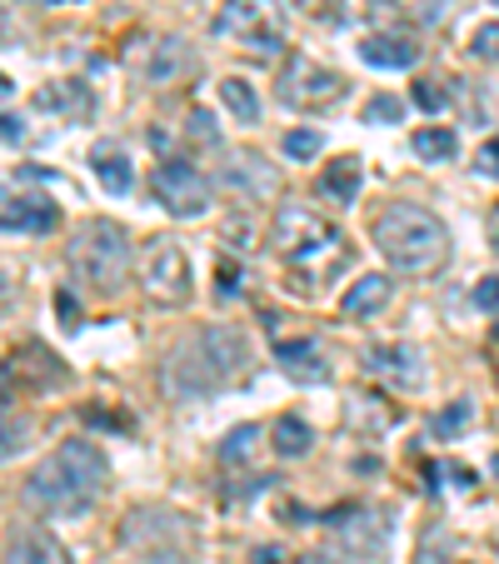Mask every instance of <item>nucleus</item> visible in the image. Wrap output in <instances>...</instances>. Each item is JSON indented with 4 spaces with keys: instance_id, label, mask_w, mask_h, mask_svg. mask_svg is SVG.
<instances>
[{
    "instance_id": "f257e3e1",
    "label": "nucleus",
    "mask_w": 499,
    "mask_h": 564,
    "mask_svg": "<svg viewBox=\"0 0 499 564\" xmlns=\"http://www.w3.org/2000/svg\"><path fill=\"white\" fill-rule=\"evenodd\" d=\"M270 250L285 265L290 290L295 295H315L335 275H345L355 260V246L345 240V230L335 220H325L310 205H285L270 225Z\"/></svg>"
},
{
    "instance_id": "f03ea898",
    "label": "nucleus",
    "mask_w": 499,
    "mask_h": 564,
    "mask_svg": "<svg viewBox=\"0 0 499 564\" xmlns=\"http://www.w3.org/2000/svg\"><path fill=\"white\" fill-rule=\"evenodd\" d=\"M245 375H250V340H245L235 325H205V330L185 335V340L165 355L160 384H165L171 400L191 405V400L225 394L230 384H240Z\"/></svg>"
},
{
    "instance_id": "7ed1b4c3",
    "label": "nucleus",
    "mask_w": 499,
    "mask_h": 564,
    "mask_svg": "<svg viewBox=\"0 0 499 564\" xmlns=\"http://www.w3.org/2000/svg\"><path fill=\"white\" fill-rule=\"evenodd\" d=\"M110 485V459L96 440L55 445L25 479V505L45 514H86Z\"/></svg>"
},
{
    "instance_id": "20e7f679",
    "label": "nucleus",
    "mask_w": 499,
    "mask_h": 564,
    "mask_svg": "<svg viewBox=\"0 0 499 564\" xmlns=\"http://www.w3.org/2000/svg\"><path fill=\"white\" fill-rule=\"evenodd\" d=\"M370 240L384 256V265L400 270V275H435L449 260V230L440 225V215L410 200L384 205L370 225Z\"/></svg>"
},
{
    "instance_id": "39448f33",
    "label": "nucleus",
    "mask_w": 499,
    "mask_h": 564,
    "mask_svg": "<svg viewBox=\"0 0 499 564\" xmlns=\"http://www.w3.org/2000/svg\"><path fill=\"white\" fill-rule=\"evenodd\" d=\"M65 260H70L75 285H86L90 295L110 300V295H120V285L130 280L135 250H130V235L120 230L116 220H86L75 230Z\"/></svg>"
},
{
    "instance_id": "423d86ee",
    "label": "nucleus",
    "mask_w": 499,
    "mask_h": 564,
    "mask_svg": "<svg viewBox=\"0 0 499 564\" xmlns=\"http://www.w3.org/2000/svg\"><path fill=\"white\" fill-rule=\"evenodd\" d=\"M215 35L250 55H260V61H275V55L285 51L280 0H225L220 11H215Z\"/></svg>"
},
{
    "instance_id": "0eeeda50",
    "label": "nucleus",
    "mask_w": 499,
    "mask_h": 564,
    "mask_svg": "<svg viewBox=\"0 0 499 564\" xmlns=\"http://www.w3.org/2000/svg\"><path fill=\"white\" fill-rule=\"evenodd\" d=\"M140 285H145V295L155 300V305H191L195 295V275H191V260H185L181 240H171V235H155V240H145V250H140Z\"/></svg>"
},
{
    "instance_id": "6e6552de",
    "label": "nucleus",
    "mask_w": 499,
    "mask_h": 564,
    "mask_svg": "<svg viewBox=\"0 0 499 564\" xmlns=\"http://www.w3.org/2000/svg\"><path fill=\"white\" fill-rule=\"evenodd\" d=\"M280 106L290 110H305V116H315V110H329L345 100V75L329 70V65L310 61V55H290L285 70H280Z\"/></svg>"
},
{
    "instance_id": "1a4fd4ad",
    "label": "nucleus",
    "mask_w": 499,
    "mask_h": 564,
    "mask_svg": "<svg viewBox=\"0 0 499 564\" xmlns=\"http://www.w3.org/2000/svg\"><path fill=\"white\" fill-rule=\"evenodd\" d=\"M155 200L175 220H200L215 205V185L195 171L191 160H160L155 165Z\"/></svg>"
},
{
    "instance_id": "9d476101",
    "label": "nucleus",
    "mask_w": 499,
    "mask_h": 564,
    "mask_svg": "<svg viewBox=\"0 0 499 564\" xmlns=\"http://www.w3.org/2000/svg\"><path fill=\"white\" fill-rule=\"evenodd\" d=\"M70 384V370L55 360L45 345H21L0 360V394H51V390H65Z\"/></svg>"
},
{
    "instance_id": "9b49d317",
    "label": "nucleus",
    "mask_w": 499,
    "mask_h": 564,
    "mask_svg": "<svg viewBox=\"0 0 499 564\" xmlns=\"http://www.w3.org/2000/svg\"><path fill=\"white\" fill-rule=\"evenodd\" d=\"M55 225H61V205H55L51 195L0 185V230H15V235H51Z\"/></svg>"
},
{
    "instance_id": "f8f14e48",
    "label": "nucleus",
    "mask_w": 499,
    "mask_h": 564,
    "mask_svg": "<svg viewBox=\"0 0 499 564\" xmlns=\"http://www.w3.org/2000/svg\"><path fill=\"white\" fill-rule=\"evenodd\" d=\"M6 564H70V550L41 524H15L6 540Z\"/></svg>"
},
{
    "instance_id": "ddd939ff",
    "label": "nucleus",
    "mask_w": 499,
    "mask_h": 564,
    "mask_svg": "<svg viewBox=\"0 0 499 564\" xmlns=\"http://www.w3.org/2000/svg\"><path fill=\"white\" fill-rule=\"evenodd\" d=\"M365 360H370L375 375H384V380L400 384V390H420V384H425V370H420V350H414V345H375Z\"/></svg>"
},
{
    "instance_id": "4468645a",
    "label": "nucleus",
    "mask_w": 499,
    "mask_h": 564,
    "mask_svg": "<svg viewBox=\"0 0 499 564\" xmlns=\"http://www.w3.org/2000/svg\"><path fill=\"white\" fill-rule=\"evenodd\" d=\"M191 70H195V51L181 41V35H165V41L150 45V61H145L150 86H175V80H185Z\"/></svg>"
},
{
    "instance_id": "2eb2a0df",
    "label": "nucleus",
    "mask_w": 499,
    "mask_h": 564,
    "mask_svg": "<svg viewBox=\"0 0 499 564\" xmlns=\"http://www.w3.org/2000/svg\"><path fill=\"white\" fill-rule=\"evenodd\" d=\"M90 171H96L100 191H106L110 200L135 191V165H130V155L116 145V140H100V145L90 150Z\"/></svg>"
},
{
    "instance_id": "dca6fc26",
    "label": "nucleus",
    "mask_w": 499,
    "mask_h": 564,
    "mask_svg": "<svg viewBox=\"0 0 499 564\" xmlns=\"http://www.w3.org/2000/svg\"><path fill=\"white\" fill-rule=\"evenodd\" d=\"M35 110L45 116H65V120H86L96 110V96H90L80 80H51V86L35 96Z\"/></svg>"
},
{
    "instance_id": "f3484780",
    "label": "nucleus",
    "mask_w": 499,
    "mask_h": 564,
    "mask_svg": "<svg viewBox=\"0 0 499 564\" xmlns=\"http://www.w3.org/2000/svg\"><path fill=\"white\" fill-rule=\"evenodd\" d=\"M225 185H230V191H240L245 200H270V195L280 191L275 171H270L260 155H240V160H235L230 171H225Z\"/></svg>"
},
{
    "instance_id": "a211bd4d",
    "label": "nucleus",
    "mask_w": 499,
    "mask_h": 564,
    "mask_svg": "<svg viewBox=\"0 0 499 564\" xmlns=\"http://www.w3.org/2000/svg\"><path fill=\"white\" fill-rule=\"evenodd\" d=\"M360 61L370 65V70H410V65L420 61V45L400 41V35H365Z\"/></svg>"
},
{
    "instance_id": "6ab92c4d",
    "label": "nucleus",
    "mask_w": 499,
    "mask_h": 564,
    "mask_svg": "<svg viewBox=\"0 0 499 564\" xmlns=\"http://www.w3.org/2000/svg\"><path fill=\"white\" fill-rule=\"evenodd\" d=\"M390 295H394L390 275H360L350 290H345L340 310H345V319H370V315H380V310L390 305Z\"/></svg>"
},
{
    "instance_id": "aec40b11",
    "label": "nucleus",
    "mask_w": 499,
    "mask_h": 564,
    "mask_svg": "<svg viewBox=\"0 0 499 564\" xmlns=\"http://www.w3.org/2000/svg\"><path fill=\"white\" fill-rule=\"evenodd\" d=\"M360 185H365V165L355 155H345V160H335V165L319 171V195H325L329 205H355Z\"/></svg>"
},
{
    "instance_id": "412c9836",
    "label": "nucleus",
    "mask_w": 499,
    "mask_h": 564,
    "mask_svg": "<svg viewBox=\"0 0 499 564\" xmlns=\"http://www.w3.org/2000/svg\"><path fill=\"white\" fill-rule=\"evenodd\" d=\"M275 360L285 365L295 380H325V355L315 340H275Z\"/></svg>"
},
{
    "instance_id": "4be33fe9",
    "label": "nucleus",
    "mask_w": 499,
    "mask_h": 564,
    "mask_svg": "<svg viewBox=\"0 0 499 564\" xmlns=\"http://www.w3.org/2000/svg\"><path fill=\"white\" fill-rule=\"evenodd\" d=\"M410 145H414V155L430 160V165H445V160H455V155H459V135H455L449 126H425V130H414Z\"/></svg>"
},
{
    "instance_id": "5701e85b",
    "label": "nucleus",
    "mask_w": 499,
    "mask_h": 564,
    "mask_svg": "<svg viewBox=\"0 0 499 564\" xmlns=\"http://www.w3.org/2000/svg\"><path fill=\"white\" fill-rule=\"evenodd\" d=\"M220 100L230 106V116L240 120V126H256L260 120V96L250 80H240V75H230V80H220Z\"/></svg>"
},
{
    "instance_id": "b1692460",
    "label": "nucleus",
    "mask_w": 499,
    "mask_h": 564,
    "mask_svg": "<svg viewBox=\"0 0 499 564\" xmlns=\"http://www.w3.org/2000/svg\"><path fill=\"white\" fill-rule=\"evenodd\" d=\"M270 440H275V455H285V459H300L310 445H315V435H310V425L300 415H285V420H275V430H270Z\"/></svg>"
},
{
    "instance_id": "393cba45",
    "label": "nucleus",
    "mask_w": 499,
    "mask_h": 564,
    "mask_svg": "<svg viewBox=\"0 0 499 564\" xmlns=\"http://www.w3.org/2000/svg\"><path fill=\"white\" fill-rule=\"evenodd\" d=\"M256 440H260V425L230 430V435H225V445H220V465L225 469H245L250 459H256Z\"/></svg>"
},
{
    "instance_id": "a878e982",
    "label": "nucleus",
    "mask_w": 499,
    "mask_h": 564,
    "mask_svg": "<svg viewBox=\"0 0 499 564\" xmlns=\"http://www.w3.org/2000/svg\"><path fill=\"white\" fill-rule=\"evenodd\" d=\"M469 420H475V405H469V400H455V405H449L445 415H435L430 435H435V440H455L459 430H469Z\"/></svg>"
},
{
    "instance_id": "bb28decb",
    "label": "nucleus",
    "mask_w": 499,
    "mask_h": 564,
    "mask_svg": "<svg viewBox=\"0 0 499 564\" xmlns=\"http://www.w3.org/2000/svg\"><path fill=\"white\" fill-rule=\"evenodd\" d=\"M469 55H475V61L499 65V21L475 25V35H469Z\"/></svg>"
},
{
    "instance_id": "cd10ccee",
    "label": "nucleus",
    "mask_w": 499,
    "mask_h": 564,
    "mask_svg": "<svg viewBox=\"0 0 499 564\" xmlns=\"http://www.w3.org/2000/svg\"><path fill=\"white\" fill-rule=\"evenodd\" d=\"M404 120V100L400 96H375L365 106V126H400Z\"/></svg>"
},
{
    "instance_id": "c85d7f7f",
    "label": "nucleus",
    "mask_w": 499,
    "mask_h": 564,
    "mask_svg": "<svg viewBox=\"0 0 499 564\" xmlns=\"http://www.w3.org/2000/svg\"><path fill=\"white\" fill-rule=\"evenodd\" d=\"M319 150H325V135H319V130H290L285 135V155L290 160H315Z\"/></svg>"
},
{
    "instance_id": "c756f323",
    "label": "nucleus",
    "mask_w": 499,
    "mask_h": 564,
    "mask_svg": "<svg viewBox=\"0 0 499 564\" xmlns=\"http://www.w3.org/2000/svg\"><path fill=\"white\" fill-rule=\"evenodd\" d=\"M414 106L430 110V116H440V110L449 106V90L440 86V80H420V86H414Z\"/></svg>"
},
{
    "instance_id": "7c9ffc66",
    "label": "nucleus",
    "mask_w": 499,
    "mask_h": 564,
    "mask_svg": "<svg viewBox=\"0 0 499 564\" xmlns=\"http://www.w3.org/2000/svg\"><path fill=\"white\" fill-rule=\"evenodd\" d=\"M475 175H485V181H499V135H489L485 145L475 150Z\"/></svg>"
},
{
    "instance_id": "2f4dec72",
    "label": "nucleus",
    "mask_w": 499,
    "mask_h": 564,
    "mask_svg": "<svg viewBox=\"0 0 499 564\" xmlns=\"http://www.w3.org/2000/svg\"><path fill=\"white\" fill-rule=\"evenodd\" d=\"M475 310H485V315H499V275H485L475 285Z\"/></svg>"
},
{
    "instance_id": "473e14b6",
    "label": "nucleus",
    "mask_w": 499,
    "mask_h": 564,
    "mask_svg": "<svg viewBox=\"0 0 499 564\" xmlns=\"http://www.w3.org/2000/svg\"><path fill=\"white\" fill-rule=\"evenodd\" d=\"M191 140H200V145H220V135H215V120H210V110H191Z\"/></svg>"
},
{
    "instance_id": "72a5a7b5",
    "label": "nucleus",
    "mask_w": 499,
    "mask_h": 564,
    "mask_svg": "<svg viewBox=\"0 0 499 564\" xmlns=\"http://www.w3.org/2000/svg\"><path fill=\"white\" fill-rule=\"evenodd\" d=\"M240 290H245V275H235V265L225 260V265H220V300H235Z\"/></svg>"
},
{
    "instance_id": "f704fd0d",
    "label": "nucleus",
    "mask_w": 499,
    "mask_h": 564,
    "mask_svg": "<svg viewBox=\"0 0 499 564\" xmlns=\"http://www.w3.org/2000/svg\"><path fill=\"white\" fill-rule=\"evenodd\" d=\"M0 140H11V145H21L25 140V126L15 116H0Z\"/></svg>"
},
{
    "instance_id": "c9c22d12",
    "label": "nucleus",
    "mask_w": 499,
    "mask_h": 564,
    "mask_svg": "<svg viewBox=\"0 0 499 564\" xmlns=\"http://www.w3.org/2000/svg\"><path fill=\"white\" fill-rule=\"evenodd\" d=\"M135 564H191V560L175 554V550H155V554H145V560H135Z\"/></svg>"
},
{
    "instance_id": "e433bc0d",
    "label": "nucleus",
    "mask_w": 499,
    "mask_h": 564,
    "mask_svg": "<svg viewBox=\"0 0 499 564\" xmlns=\"http://www.w3.org/2000/svg\"><path fill=\"white\" fill-rule=\"evenodd\" d=\"M250 560H256V564H285V554H280L275 544H260V550L250 554Z\"/></svg>"
},
{
    "instance_id": "4c0bfd02",
    "label": "nucleus",
    "mask_w": 499,
    "mask_h": 564,
    "mask_svg": "<svg viewBox=\"0 0 499 564\" xmlns=\"http://www.w3.org/2000/svg\"><path fill=\"white\" fill-rule=\"evenodd\" d=\"M295 6H305V11H325V15H335V6H340V0H295Z\"/></svg>"
},
{
    "instance_id": "58836bf2",
    "label": "nucleus",
    "mask_w": 499,
    "mask_h": 564,
    "mask_svg": "<svg viewBox=\"0 0 499 564\" xmlns=\"http://www.w3.org/2000/svg\"><path fill=\"white\" fill-rule=\"evenodd\" d=\"M61 319H65V330H75V300H70V290L61 295Z\"/></svg>"
},
{
    "instance_id": "ea45409f",
    "label": "nucleus",
    "mask_w": 499,
    "mask_h": 564,
    "mask_svg": "<svg viewBox=\"0 0 499 564\" xmlns=\"http://www.w3.org/2000/svg\"><path fill=\"white\" fill-rule=\"evenodd\" d=\"M11 295H15V290H11V275H6V270H0V310L11 305Z\"/></svg>"
},
{
    "instance_id": "a19ab883",
    "label": "nucleus",
    "mask_w": 499,
    "mask_h": 564,
    "mask_svg": "<svg viewBox=\"0 0 499 564\" xmlns=\"http://www.w3.org/2000/svg\"><path fill=\"white\" fill-rule=\"evenodd\" d=\"M300 564H345V560H335V554H305Z\"/></svg>"
},
{
    "instance_id": "79ce46f5",
    "label": "nucleus",
    "mask_w": 499,
    "mask_h": 564,
    "mask_svg": "<svg viewBox=\"0 0 499 564\" xmlns=\"http://www.w3.org/2000/svg\"><path fill=\"white\" fill-rule=\"evenodd\" d=\"M11 90H15V86H11V75H0V100L11 96Z\"/></svg>"
},
{
    "instance_id": "37998d69",
    "label": "nucleus",
    "mask_w": 499,
    "mask_h": 564,
    "mask_svg": "<svg viewBox=\"0 0 499 564\" xmlns=\"http://www.w3.org/2000/svg\"><path fill=\"white\" fill-rule=\"evenodd\" d=\"M495 256H499V225H495Z\"/></svg>"
},
{
    "instance_id": "c03bdc74",
    "label": "nucleus",
    "mask_w": 499,
    "mask_h": 564,
    "mask_svg": "<svg viewBox=\"0 0 499 564\" xmlns=\"http://www.w3.org/2000/svg\"><path fill=\"white\" fill-rule=\"evenodd\" d=\"M45 6H55V0H45Z\"/></svg>"
},
{
    "instance_id": "a18cd8bd",
    "label": "nucleus",
    "mask_w": 499,
    "mask_h": 564,
    "mask_svg": "<svg viewBox=\"0 0 499 564\" xmlns=\"http://www.w3.org/2000/svg\"><path fill=\"white\" fill-rule=\"evenodd\" d=\"M495 6H499V0H495Z\"/></svg>"
},
{
    "instance_id": "49530a36",
    "label": "nucleus",
    "mask_w": 499,
    "mask_h": 564,
    "mask_svg": "<svg viewBox=\"0 0 499 564\" xmlns=\"http://www.w3.org/2000/svg\"><path fill=\"white\" fill-rule=\"evenodd\" d=\"M495 335H499V330H495Z\"/></svg>"
}]
</instances>
